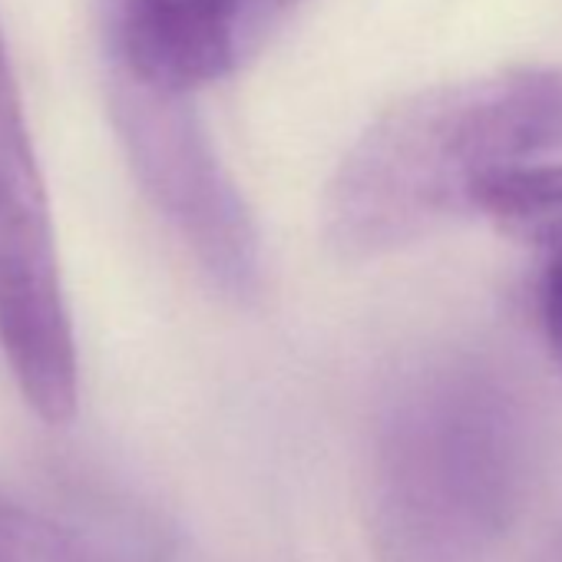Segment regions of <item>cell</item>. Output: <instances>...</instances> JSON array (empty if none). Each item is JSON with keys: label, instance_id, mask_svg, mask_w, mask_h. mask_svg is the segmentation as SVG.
Listing matches in <instances>:
<instances>
[{"label": "cell", "instance_id": "6da1fadb", "mask_svg": "<svg viewBox=\"0 0 562 562\" xmlns=\"http://www.w3.org/2000/svg\"><path fill=\"white\" fill-rule=\"evenodd\" d=\"M555 153L562 67L427 87L371 120L335 169L322 202L325 245L341 261L391 255L473 212L493 172Z\"/></svg>", "mask_w": 562, "mask_h": 562}, {"label": "cell", "instance_id": "7a4b0ae2", "mask_svg": "<svg viewBox=\"0 0 562 562\" xmlns=\"http://www.w3.org/2000/svg\"><path fill=\"white\" fill-rule=\"evenodd\" d=\"M526 407L490 364L450 358L394 397L378 447V526L397 562H450L490 529L526 460Z\"/></svg>", "mask_w": 562, "mask_h": 562}, {"label": "cell", "instance_id": "3957f363", "mask_svg": "<svg viewBox=\"0 0 562 562\" xmlns=\"http://www.w3.org/2000/svg\"><path fill=\"white\" fill-rule=\"evenodd\" d=\"M0 351L27 407L67 424L80 401L77 338L67 308L47 182L37 162L8 37L0 27Z\"/></svg>", "mask_w": 562, "mask_h": 562}, {"label": "cell", "instance_id": "277c9868", "mask_svg": "<svg viewBox=\"0 0 562 562\" xmlns=\"http://www.w3.org/2000/svg\"><path fill=\"white\" fill-rule=\"evenodd\" d=\"M110 106L153 209L222 292L255 295L261 278L258 228L195 113L192 93L156 90L113 67Z\"/></svg>", "mask_w": 562, "mask_h": 562}, {"label": "cell", "instance_id": "5b68a950", "mask_svg": "<svg viewBox=\"0 0 562 562\" xmlns=\"http://www.w3.org/2000/svg\"><path fill=\"white\" fill-rule=\"evenodd\" d=\"M268 18L271 0H113V67L156 90L195 93L241 64Z\"/></svg>", "mask_w": 562, "mask_h": 562}, {"label": "cell", "instance_id": "8992f818", "mask_svg": "<svg viewBox=\"0 0 562 562\" xmlns=\"http://www.w3.org/2000/svg\"><path fill=\"white\" fill-rule=\"evenodd\" d=\"M473 212L532 251L562 241V162L529 159L493 172L476 189Z\"/></svg>", "mask_w": 562, "mask_h": 562}, {"label": "cell", "instance_id": "52a82bcc", "mask_svg": "<svg viewBox=\"0 0 562 562\" xmlns=\"http://www.w3.org/2000/svg\"><path fill=\"white\" fill-rule=\"evenodd\" d=\"M536 255H539V268L532 281V315L546 351L562 371V241L546 245Z\"/></svg>", "mask_w": 562, "mask_h": 562}, {"label": "cell", "instance_id": "ba28073f", "mask_svg": "<svg viewBox=\"0 0 562 562\" xmlns=\"http://www.w3.org/2000/svg\"><path fill=\"white\" fill-rule=\"evenodd\" d=\"M60 546L57 529L0 503V562H54Z\"/></svg>", "mask_w": 562, "mask_h": 562}, {"label": "cell", "instance_id": "9c48e42d", "mask_svg": "<svg viewBox=\"0 0 562 562\" xmlns=\"http://www.w3.org/2000/svg\"><path fill=\"white\" fill-rule=\"evenodd\" d=\"M54 562H93V559H87L80 549H74L67 539H64V546H60V552H57V559Z\"/></svg>", "mask_w": 562, "mask_h": 562}, {"label": "cell", "instance_id": "30bf717a", "mask_svg": "<svg viewBox=\"0 0 562 562\" xmlns=\"http://www.w3.org/2000/svg\"><path fill=\"white\" fill-rule=\"evenodd\" d=\"M302 0H271V8H274V14H281V11H289V8H299Z\"/></svg>", "mask_w": 562, "mask_h": 562}, {"label": "cell", "instance_id": "8fae6325", "mask_svg": "<svg viewBox=\"0 0 562 562\" xmlns=\"http://www.w3.org/2000/svg\"><path fill=\"white\" fill-rule=\"evenodd\" d=\"M542 562H562V542H555V546L549 549V555H546Z\"/></svg>", "mask_w": 562, "mask_h": 562}]
</instances>
